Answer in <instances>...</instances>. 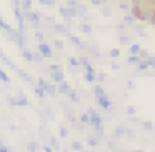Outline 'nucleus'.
Here are the masks:
<instances>
[{
    "instance_id": "nucleus-1",
    "label": "nucleus",
    "mask_w": 155,
    "mask_h": 152,
    "mask_svg": "<svg viewBox=\"0 0 155 152\" xmlns=\"http://www.w3.org/2000/svg\"><path fill=\"white\" fill-rule=\"evenodd\" d=\"M24 19H25L27 22H30L32 25H34L35 30H38V29H40V24H42V15L38 14V12L27 10V12H24Z\"/></svg>"
},
{
    "instance_id": "nucleus-2",
    "label": "nucleus",
    "mask_w": 155,
    "mask_h": 152,
    "mask_svg": "<svg viewBox=\"0 0 155 152\" xmlns=\"http://www.w3.org/2000/svg\"><path fill=\"white\" fill-rule=\"evenodd\" d=\"M7 102H8V105H14V107H27L28 105V99L25 97L22 92L17 94L15 97H8Z\"/></svg>"
},
{
    "instance_id": "nucleus-3",
    "label": "nucleus",
    "mask_w": 155,
    "mask_h": 152,
    "mask_svg": "<svg viewBox=\"0 0 155 152\" xmlns=\"http://www.w3.org/2000/svg\"><path fill=\"white\" fill-rule=\"evenodd\" d=\"M95 102H97V104L100 105L104 110H112V109H114V105H112V100L108 99L107 94H104V95H100V97H97V99H95Z\"/></svg>"
},
{
    "instance_id": "nucleus-4",
    "label": "nucleus",
    "mask_w": 155,
    "mask_h": 152,
    "mask_svg": "<svg viewBox=\"0 0 155 152\" xmlns=\"http://www.w3.org/2000/svg\"><path fill=\"white\" fill-rule=\"evenodd\" d=\"M58 14H60L64 19H70V20H72V19H75V17H78V15H77V12H75L74 8L67 7V5H64V7H60V8H58Z\"/></svg>"
},
{
    "instance_id": "nucleus-5",
    "label": "nucleus",
    "mask_w": 155,
    "mask_h": 152,
    "mask_svg": "<svg viewBox=\"0 0 155 152\" xmlns=\"http://www.w3.org/2000/svg\"><path fill=\"white\" fill-rule=\"evenodd\" d=\"M38 52H40V55L44 59H50L52 55H54V50H52V47L48 44H45V42H42V44H38Z\"/></svg>"
},
{
    "instance_id": "nucleus-6",
    "label": "nucleus",
    "mask_w": 155,
    "mask_h": 152,
    "mask_svg": "<svg viewBox=\"0 0 155 152\" xmlns=\"http://www.w3.org/2000/svg\"><path fill=\"white\" fill-rule=\"evenodd\" d=\"M52 30L55 32V34H60V35H65V37H70V30H68L65 25H60V24H55L54 27H52Z\"/></svg>"
},
{
    "instance_id": "nucleus-7",
    "label": "nucleus",
    "mask_w": 155,
    "mask_h": 152,
    "mask_svg": "<svg viewBox=\"0 0 155 152\" xmlns=\"http://www.w3.org/2000/svg\"><path fill=\"white\" fill-rule=\"evenodd\" d=\"M125 130H127V127H125V125H115V129H114V137H115V139L125 137Z\"/></svg>"
},
{
    "instance_id": "nucleus-8",
    "label": "nucleus",
    "mask_w": 155,
    "mask_h": 152,
    "mask_svg": "<svg viewBox=\"0 0 155 152\" xmlns=\"http://www.w3.org/2000/svg\"><path fill=\"white\" fill-rule=\"evenodd\" d=\"M68 39H70V42H72V44H74L77 49H80V50H85V49H87V44H84V42H82L78 37H75V35H70Z\"/></svg>"
},
{
    "instance_id": "nucleus-9",
    "label": "nucleus",
    "mask_w": 155,
    "mask_h": 152,
    "mask_svg": "<svg viewBox=\"0 0 155 152\" xmlns=\"http://www.w3.org/2000/svg\"><path fill=\"white\" fill-rule=\"evenodd\" d=\"M50 79L55 82V84H62V82H65V74H64V70H62V72H54V74H50Z\"/></svg>"
},
{
    "instance_id": "nucleus-10",
    "label": "nucleus",
    "mask_w": 155,
    "mask_h": 152,
    "mask_svg": "<svg viewBox=\"0 0 155 152\" xmlns=\"http://www.w3.org/2000/svg\"><path fill=\"white\" fill-rule=\"evenodd\" d=\"M72 90H74V89H72L70 85L67 84V82H62V84H58V89H57V92H60V94H64V95H68Z\"/></svg>"
},
{
    "instance_id": "nucleus-11",
    "label": "nucleus",
    "mask_w": 155,
    "mask_h": 152,
    "mask_svg": "<svg viewBox=\"0 0 155 152\" xmlns=\"http://www.w3.org/2000/svg\"><path fill=\"white\" fill-rule=\"evenodd\" d=\"M48 145H50L54 150H57V152L62 150V149H60V144H58V140L54 137V135H50V137H48Z\"/></svg>"
},
{
    "instance_id": "nucleus-12",
    "label": "nucleus",
    "mask_w": 155,
    "mask_h": 152,
    "mask_svg": "<svg viewBox=\"0 0 155 152\" xmlns=\"http://www.w3.org/2000/svg\"><path fill=\"white\" fill-rule=\"evenodd\" d=\"M38 149H40V144H38V142H35V140L27 142V152H37Z\"/></svg>"
},
{
    "instance_id": "nucleus-13",
    "label": "nucleus",
    "mask_w": 155,
    "mask_h": 152,
    "mask_svg": "<svg viewBox=\"0 0 155 152\" xmlns=\"http://www.w3.org/2000/svg\"><path fill=\"white\" fill-rule=\"evenodd\" d=\"M20 10L22 12L32 10V0H20Z\"/></svg>"
},
{
    "instance_id": "nucleus-14",
    "label": "nucleus",
    "mask_w": 155,
    "mask_h": 152,
    "mask_svg": "<svg viewBox=\"0 0 155 152\" xmlns=\"http://www.w3.org/2000/svg\"><path fill=\"white\" fill-rule=\"evenodd\" d=\"M45 94L50 95V97H55V95H57V87L52 85V84H47V87H45Z\"/></svg>"
},
{
    "instance_id": "nucleus-15",
    "label": "nucleus",
    "mask_w": 155,
    "mask_h": 152,
    "mask_svg": "<svg viewBox=\"0 0 155 152\" xmlns=\"http://www.w3.org/2000/svg\"><path fill=\"white\" fill-rule=\"evenodd\" d=\"M80 30L84 32L85 35H92V34H94V29H92L90 24H82L80 25Z\"/></svg>"
},
{
    "instance_id": "nucleus-16",
    "label": "nucleus",
    "mask_w": 155,
    "mask_h": 152,
    "mask_svg": "<svg viewBox=\"0 0 155 152\" xmlns=\"http://www.w3.org/2000/svg\"><path fill=\"white\" fill-rule=\"evenodd\" d=\"M22 59H25V60H28V62H34V52L24 49V50H22Z\"/></svg>"
},
{
    "instance_id": "nucleus-17",
    "label": "nucleus",
    "mask_w": 155,
    "mask_h": 152,
    "mask_svg": "<svg viewBox=\"0 0 155 152\" xmlns=\"http://www.w3.org/2000/svg\"><path fill=\"white\" fill-rule=\"evenodd\" d=\"M104 94H107V92L104 90V87H102V85H94V97L95 99L100 97V95H104Z\"/></svg>"
},
{
    "instance_id": "nucleus-18",
    "label": "nucleus",
    "mask_w": 155,
    "mask_h": 152,
    "mask_svg": "<svg viewBox=\"0 0 155 152\" xmlns=\"http://www.w3.org/2000/svg\"><path fill=\"white\" fill-rule=\"evenodd\" d=\"M140 125H142V129H143V130H148V132L153 130V122H150V120H142Z\"/></svg>"
},
{
    "instance_id": "nucleus-19",
    "label": "nucleus",
    "mask_w": 155,
    "mask_h": 152,
    "mask_svg": "<svg viewBox=\"0 0 155 152\" xmlns=\"http://www.w3.org/2000/svg\"><path fill=\"white\" fill-rule=\"evenodd\" d=\"M118 42H120L122 45H130L132 44V39L128 37L127 34H125V35H118Z\"/></svg>"
},
{
    "instance_id": "nucleus-20",
    "label": "nucleus",
    "mask_w": 155,
    "mask_h": 152,
    "mask_svg": "<svg viewBox=\"0 0 155 152\" xmlns=\"http://www.w3.org/2000/svg\"><path fill=\"white\" fill-rule=\"evenodd\" d=\"M45 70L50 72V74H54V72H62L64 69H62L58 64H54V65H48V67H45Z\"/></svg>"
},
{
    "instance_id": "nucleus-21",
    "label": "nucleus",
    "mask_w": 155,
    "mask_h": 152,
    "mask_svg": "<svg viewBox=\"0 0 155 152\" xmlns=\"http://www.w3.org/2000/svg\"><path fill=\"white\" fill-rule=\"evenodd\" d=\"M148 69H150V67H148V64H147L145 60H140V62L137 64V70H138V72H147Z\"/></svg>"
},
{
    "instance_id": "nucleus-22",
    "label": "nucleus",
    "mask_w": 155,
    "mask_h": 152,
    "mask_svg": "<svg viewBox=\"0 0 155 152\" xmlns=\"http://www.w3.org/2000/svg\"><path fill=\"white\" fill-rule=\"evenodd\" d=\"M70 147H72V150H75V152H82V150H85V149H84V145H82L78 140H74V142H72V145H70Z\"/></svg>"
},
{
    "instance_id": "nucleus-23",
    "label": "nucleus",
    "mask_w": 155,
    "mask_h": 152,
    "mask_svg": "<svg viewBox=\"0 0 155 152\" xmlns=\"http://www.w3.org/2000/svg\"><path fill=\"white\" fill-rule=\"evenodd\" d=\"M67 97L70 99V100L74 102V104H78V102H80V95H78V94H77V92H75V90H72L70 94L67 95Z\"/></svg>"
},
{
    "instance_id": "nucleus-24",
    "label": "nucleus",
    "mask_w": 155,
    "mask_h": 152,
    "mask_svg": "<svg viewBox=\"0 0 155 152\" xmlns=\"http://www.w3.org/2000/svg\"><path fill=\"white\" fill-rule=\"evenodd\" d=\"M98 144H100V140H98L97 137H92V135H90V137L87 139V145H88V147H97Z\"/></svg>"
},
{
    "instance_id": "nucleus-25",
    "label": "nucleus",
    "mask_w": 155,
    "mask_h": 152,
    "mask_svg": "<svg viewBox=\"0 0 155 152\" xmlns=\"http://www.w3.org/2000/svg\"><path fill=\"white\" fill-rule=\"evenodd\" d=\"M124 24L125 25H130V27H132V25H135V17H134V15H125V17H124Z\"/></svg>"
},
{
    "instance_id": "nucleus-26",
    "label": "nucleus",
    "mask_w": 155,
    "mask_h": 152,
    "mask_svg": "<svg viewBox=\"0 0 155 152\" xmlns=\"http://www.w3.org/2000/svg\"><path fill=\"white\" fill-rule=\"evenodd\" d=\"M84 79L88 82V84H94V82L97 80V74H87V72H85V74H84Z\"/></svg>"
},
{
    "instance_id": "nucleus-27",
    "label": "nucleus",
    "mask_w": 155,
    "mask_h": 152,
    "mask_svg": "<svg viewBox=\"0 0 155 152\" xmlns=\"http://www.w3.org/2000/svg\"><path fill=\"white\" fill-rule=\"evenodd\" d=\"M78 120H80V124L87 125V124H90V115H88V114H80Z\"/></svg>"
},
{
    "instance_id": "nucleus-28",
    "label": "nucleus",
    "mask_w": 155,
    "mask_h": 152,
    "mask_svg": "<svg viewBox=\"0 0 155 152\" xmlns=\"http://www.w3.org/2000/svg\"><path fill=\"white\" fill-rule=\"evenodd\" d=\"M140 60H142V59L138 57V55H130V57L127 59V62H128V64H130V65H137V64H138V62H140Z\"/></svg>"
},
{
    "instance_id": "nucleus-29",
    "label": "nucleus",
    "mask_w": 155,
    "mask_h": 152,
    "mask_svg": "<svg viewBox=\"0 0 155 152\" xmlns=\"http://www.w3.org/2000/svg\"><path fill=\"white\" fill-rule=\"evenodd\" d=\"M34 92H35V95H37L38 99H44L45 95H47V94H45V90H44V89L37 87V85H35V87H34Z\"/></svg>"
},
{
    "instance_id": "nucleus-30",
    "label": "nucleus",
    "mask_w": 155,
    "mask_h": 152,
    "mask_svg": "<svg viewBox=\"0 0 155 152\" xmlns=\"http://www.w3.org/2000/svg\"><path fill=\"white\" fill-rule=\"evenodd\" d=\"M132 27H134V32H135V34L140 35V37H145V35H147V34H145V30L140 27V25H132Z\"/></svg>"
},
{
    "instance_id": "nucleus-31",
    "label": "nucleus",
    "mask_w": 155,
    "mask_h": 152,
    "mask_svg": "<svg viewBox=\"0 0 155 152\" xmlns=\"http://www.w3.org/2000/svg\"><path fill=\"white\" fill-rule=\"evenodd\" d=\"M0 80L4 82V84H10V77H8V75L2 70V69H0Z\"/></svg>"
},
{
    "instance_id": "nucleus-32",
    "label": "nucleus",
    "mask_w": 155,
    "mask_h": 152,
    "mask_svg": "<svg viewBox=\"0 0 155 152\" xmlns=\"http://www.w3.org/2000/svg\"><path fill=\"white\" fill-rule=\"evenodd\" d=\"M58 134H60L62 139H65L68 135V129L65 127V125H60V127H58Z\"/></svg>"
},
{
    "instance_id": "nucleus-33",
    "label": "nucleus",
    "mask_w": 155,
    "mask_h": 152,
    "mask_svg": "<svg viewBox=\"0 0 155 152\" xmlns=\"http://www.w3.org/2000/svg\"><path fill=\"white\" fill-rule=\"evenodd\" d=\"M140 50H142V49L138 47L137 44H130V54L132 55H138V52H140Z\"/></svg>"
},
{
    "instance_id": "nucleus-34",
    "label": "nucleus",
    "mask_w": 155,
    "mask_h": 152,
    "mask_svg": "<svg viewBox=\"0 0 155 152\" xmlns=\"http://www.w3.org/2000/svg\"><path fill=\"white\" fill-rule=\"evenodd\" d=\"M145 62L148 64V67L155 70V57H153V55H148V59H145Z\"/></svg>"
},
{
    "instance_id": "nucleus-35",
    "label": "nucleus",
    "mask_w": 155,
    "mask_h": 152,
    "mask_svg": "<svg viewBox=\"0 0 155 152\" xmlns=\"http://www.w3.org/2000/svg\"><path fill=\"white\" fill-rule=\"evenodd\" d=\"M40 5H45V7H54L55 5V0H38Z\"/></svg>"
},
{
    "instance_id": "nucleus-36",
    "label": "nucleus",
    "mask_w": 155,
    "mask_h": 152,
    "mask_svg": "<svg viewBox=\"0 0 155 152\" xmlns=\"http://www.w3.org/2000/svg\"><path fill=\"white\" fill-rule=\"evenodd\" d=\"M78 64H80V67H84V65L90 64V60H88L87 55H82V57H78Z\"/></svg>"
},
{
    "instance_id": "nucleus-37",
    "label": "nucleus",
    "mask_w": 155,
    "mask_h": 152,
    "mask_svg": "<svg viewBox=\"0 0 155 152\" xmlns=\"http://www.w3.org/2000/svg\"><path fill=\"white\" fill-rule=\"evenodd\" d=\"M35 39L38 40V44H42V42L45 40V35H44V32H40V30H35Z\"/></svg>"
},
{
    "instance_id": "nucleus-38",
    "label": "nucleus",
    "mask_w": 155,
    "mask_h": 152,
    "mask_svg": "<svg viewBox=\"0 0 155 152\" xmlns=\"http://www.w3.org/2000/svg\"><path fill=\"white\" fill-rule=\"evenodd\" d=\"M120 54H122V52H120V49H112V50H110V54H108V55H110L112 59H118V57H120Z\"/></svg>"
},
{
    "instance_id": "nucleus-39",
    "label": "nucleus",
    "mask_w": 155,
    "mask_h": 152,
    "mask_svg": "<svg viewBox=\"0 0 155 152\" xmlns=\"http://www.w3.org/2000/svg\"><path fill=\"white\" fill-rule=\"evenodd\" d=\"M47 84H48V82H47V80H45V79H44V77H40V79H38V80H37V87H40V89H44V90H45V87H47Z\"/></svg>"
},
{
    "instance_id": "nucleus-40",
    "label": "nucleus",
    "mask_w": 155,
    "mask_h": 152,
    "mask_svg": "<svg viewBox=\"0 0 155 152\" xmlns=\"http://www.w3.org/2000/svg\"><path fill=\"white\" fill-rule=\"evenodd\" d=\"M0 29H2V30H4V32H8V30H10V25H8L7 24V22H4V20H2V17H0Z\"/></svg>"
},
{
    "instance_id": "nucleus-41",
    "label": "nucleus",
    "mask_w": 155,
    "mask_h": 152,
    "mask_svg": "<svg viewBox=\"0 0 155 152\" xmlns=\"http://www.w3.org/2000/svg\"><path fill=\"white\" fill-rule=\"evenodd\" d=\"M125 32H127V25H125V24H120V25L117 27V34H118V35H125Z\"/></svg>"
},
{
    "instance_id": "nucleus-42",
    "label": "nucleus",
    "mask_w": 155,
    "mask_h": 152,
    "mask_svg": "<svg viewBox=\"0 0 155 152\" xmlns=\"http://www.w3.org/2000/svg\"><path fill=\"white\" fill-rule=\"evenodd\" d=\"M54 47L57 49V50H64V47H65V44L62 40H54Z\"/></svg>"
},
{
    "instance_id": "nucleus-43",
    "label": "nucleus",
    "mask_w": 155,
    "mask_h": 152,
    "mask_svg": "<svg viewBox=\"0 0 155 152\" xmlns=\"http://www.w3.org/2000/svg\"><path fill=\"white\" fill-rule=\"evenodd\" d=\"M68 64H70L72 67H80V64H78V59H75V57H68Z\"/></svg>"
},
{
    "instance_id": "nucleus-44",
    "label": "nucleus",
    "mask_w": 155,
    "mask_h": 152,
    "mask_svg": "<svg viewBox=\"0 0 155 152\" xmlns=\"http://www.w3.org/2000/svg\"><path fill=\"white\" fill-rule=\"evenodd\" d=\"M84 70L87 72V74H97V72H95V69L92 67V64H87V65H84Z\"/></svg>"
},
{
    "instance_id": "nucleus-45",
    "label": "nucleus",
    "mask_w": 155,
    "mask_h": 152,
    "mask_svg": "<svg viewBox=\"0 0 155 152\" xmlns=\"http://www.w3.org/2000/svg\"><path fill=\"white\" fill-rule=\"evenodd\" d=\"M102 15H105V17H110V15H112V8L102 7Z\"/></svg>"
},
{
    "instance_id": "nucleus-46",
    "label": "nucleus",
    "mask_w": 155,
    "mask_h": 152,
    "mask_svg": "<svg viewBox=\"0 0 155 152\" xmlns=\"http://www.w3.org/2000/svg\"><path fill=\"white\" fill-rule=\"evenodd\" d=\"M34 62H44V57L40 55V52H34Z\"/></svg>"
},
{
    "instance_id": "nucleus-47",
    "label": "nucleus",
    "mask_w": 155,
    "mask_h": 152,
    "mask_svg": "<svg viewBox=\"0 0 155 152\" xmlns=\"http://www.w3.org/2000/svg\"><path fill=\"white\" fill-rule=\"evenodd\" d=\"M125 137L127 139H135V132L132 130V129H127V130H125Z\"/></svg>"
},
{
    "instance_id": "nucleus-48",
    "label": "nucleus",
    "mask_w": 155,
    "mask_h": 152,
    "mask_svg": "<svg viewBox=\"0 0 155 152\" xmlns=\"http://www.w3.org/2000/svg\"><path fill=\"white\" fill-rule=\"evenodd\" d=\"M138 57H140L142 60H145V59H148V52H147V50H143V49H142V50L138 52Z\"/></svg>"
},
{
    "instance_id": "nucleus-49",
    "label": "nucleus",
    "mask_w": 155,
    "mask_h": 152,
    "mask_svg": "<svg viewBox=\"0 0 155 152\" xmlns=\"http://www.w3.org/2000/svg\"><path fill=\"white\" fill-rule=\"evenodd\" d=\"M135 112H137V109H135L134 105H128V107H127V114L130 115V117H132V115H135Z\"/></svg>"
},
{
    "instance_id": "nucleus-50",
    "label": "nucleus",
    "mask_w": 155,
    "mask_h": 152,
    "mask_svg": "<svg viewBox=\"0 0 155 152\" xmlns=\"http://www.w3.org/2000/svg\"><path fill=\"white\" fill-rule=\"evenodd\" d=\"M118 8H122V10H128L130 5H128L127 2H120V4H118Z\"/></svg>"
},
{
    "instance_id": "nucleus-51",
    "label": "nucleus",
    "mask_w": 155,
    "mask_h": 152,
    "mask_svg": "<svg viewBox=\"0 0 155 152\" xmlns=\"http://www.w3.org/2000/svg\"><path fill=\"white\" fill-rule=\"evenodd\" d=\"M92 5H95V7H104V2L102 0H90Z\"/></svg>"
},
{
    "instance_id": "nucleus-52",
    "label": "nucleus",
    "mask_w": 155,
    "mask_h": 152,
    "mask_svg": "<svg viewBox=\"0 0 155 152\" xmlns=\"http://www.w3.org/2000/svg\"><path fill=\"white\" fill-rule=\"evenodd\" d=\"M0 152H12V150H10V147H7L5 144H2L0 145Z\"/></svg>"
},
{
    "instance_id": "nucleus-53",
    "label": "nucleus",
    "mask_w": 155,
    "mask_h": 152,
    "mask_svg": "<svg viewBox=\"0 0 155 152\" xmlns=\"http://www.w3.org/2000/svg\"><path fill=\"white\" fill-rule=\"evenodd\" d=\"M42 149H44V152H54V149H52L50 145H47V144H45V145H44V147H42Z\"/></svg>"
},
{
    "instance_id": "nucleus-54",
    "label": "nucleus",
    "mask_w": 155,
    "mask_h": 152,
    "mask_svg": "<svg viewBox=\"0 0 155 152\" xmlns=\"http://www.w3.org/2000/svg\"><path fill=\"white\" fill-rule=\"evenodd\" d=\"M97 80H98V82H104V80H105V74H98V75H97Z\"/></svg>"
},
{
    "instance_id": "nucleus-55",
    "label": "nucleus",
    "mask_w": 155,
    "mask_h": 152,
    "mask_svg": "<svg viewBox=\"0 0 155 152\" xmlns=\"http://www.w3.org/2000/svg\"><path fill=\"white\" fill-rule=\"evenodd\" d=\"M107 145H108V149H112V150H115V144H114L112 140H108V142H107Z\"/></svg>"
},
{
    "instance_id": "nucleus-56",
    "label": "nucleus",
    "mask_w": 155,
    "mask_h": 152,
    "mask_svg": "<svg viewBox=\"0 0 155 152\" xmlns=\"http://www.w3.org/2000/svg\"><path fill=\"white\" fill-rule=\"evenodd\" d=\"M127 87H128V89H130V90H132V89H135V85H134V82H127Z\"/></svg>"
},
{
    "instance_id": "nucleus-57",
    "label": "nucleus",
    "mask_w": 155,
    "mask_h": 152,
    "mask_svg": "<svg viewBox=\"0 0 155 152\" xmlns=\"http://www.w3.org/2000/svg\"><path fill=\"white\" fill-rule=\"evenodd\" d=\"M112 69H114V70H118V69H120V67H118L117 64H112Z\"/></svg>"
},
{
    "instance_id": "nucleus-58",
    "label": "nucleus",
    "mask_w": 155,
    "mask_h": 152,
    "mask_svg": "<svg viewBox=\"0 0 155 152\" xmlns=\"http://www.w3.org/2000/svg\"><path fill=\"white\" fill-rule=\"evenodd\" d=\"M134 152H143V150H142V149H138V150H134Z\"/></svg>"
},
{
    "instance_id": "nucleus-59",
    "label": "nucleus",
    "mask_w": 155,
    "mask_h": 152,
    "mask_svg": "<svg viewBox=\"0 0 155 152\" xmlns=\"http://www.w3.org/2000/svg\"><path fill=\"white\" fill-rule=\"evenodd\" d=\"M0 145H2V140H0Z\"/></svg>"
},
{
    "instance_id": "nucleus-60",
    "label": "nucleus",
    "mask_w": 155,
    "mask_h": 152,
    "mask_svg": "<svg viewBox=\"0 0 155 152\" xmlns=\"http://www.w3.org/2000/svg\"><path fill=\"white\" fill-rule=\"evenodd\" d=\"M82 152H87V150H82Z\"/></svg>"
}]
</instances>
